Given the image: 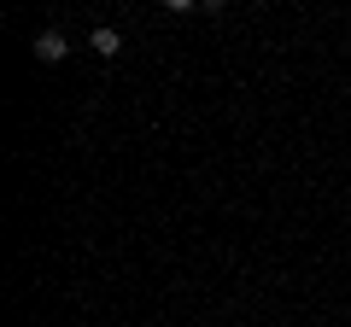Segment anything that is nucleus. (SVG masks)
Segmentation results:
<instances>
[{
    "label": "nucleus",
    "mask_w": 351,
    "mask_h": 327,
    "mask_svg": "<svg viewBox=\"0 0 351 327\" xmlns=\"http://www.w3.org/2000/svg\"><path fill=\"white\" fill-rule=\"evenodd\" d=\"M88 47L100 53V59H112V53H117V47H123V36H117V29H112V24H100V29H94V36H88Z\"/></svg>",
    "instance_id": "2"
},
{
    "label": "nucleus",
    "mask_w": 351,
    "mask_h": 327,
    "mask_svg": "<svg viewBox=\"0 0 351 327\" xmlns=\"http://www.w3.org/2000/svg\"><path fill=\"white\" fill-rule=\"evenodd\" d=\"M64 53H71V41H64L59 29H41V36H36V59H41V64H59Z\"/></svg>",
    "instance_id": "1"
},
{
    "label": "nucleus",
    "mask_w": 351,
    "mask_h": 327,
    "mask_svg": "<svg viewBox=\"0 0 351 327\" xmlns=\"http://www.w3.org/2000/svg\"><path fill=\"white\" fill-rule=\"evenodd\" d=\"M164 6H170V12H193V6H199V0H164Z\"/></svg>",
    "instance_id": "3"
},
{
    "label": "nucleus",
    "mask_w": 351,
    "mask_h": 327,
    "mask_svg": "<svg viewBox=\"0 0 351 327\" xmlns=\"http://www.w3.org/2000/svg\"><path fill=\"white\" fill-rule=\"evenodd\" d=\"M199 6H205V12H223V6H228V0H199Z\"/></svg>",
    "instance_id": "4"
}]
</instances>
